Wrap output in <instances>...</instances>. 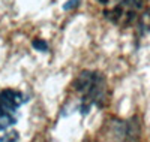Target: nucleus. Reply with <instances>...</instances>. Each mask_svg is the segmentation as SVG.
Returning a JSON list of instances; mask_svg holds the SVG:
<instances>
[{"label":"nucleus","mask_w":150,"mask_h":142,"mask_svg":"<svg viewBox=\"0 0 150 142\" xmlns=\"http://www.w3.org/2000/svg\"><path fill=\"white\" fill-rule=\"evenodd\" d=\"M24 96L21 91L14 88L0 90V130H6L14 126L18 118V109L24 103Z\"/></svg>","instance_id":"3"},{"label":"nucleus","mask_w":150,"mask_h":142,"mask_svg":"<svg viewBox=\"0 0 150 142\" xmlns=\"http://www.w3.org/2000/svg\"><path fill=\"white\" fill-rule=\"evenodd\" d=\"M72 94L77 108L83 114H89L93 108H102L108 100V88L102 75L83 72L72 82Z\"/></svg>","instance_id":"1"},{"label":"nucleus","mask_w":150,"mask_h":142,"mask_svg":"<svg viewBox=\"0 0 150 142\" xmlns=\"http://www.w3.org/2000/svg\"><path fill=\"white\" fill-rule=\"evenodd\" d=\"M104 17L122 29L134 27L146 12L147 0H101Z\"/></svg>","instance_id":"2"}]
</instances>
